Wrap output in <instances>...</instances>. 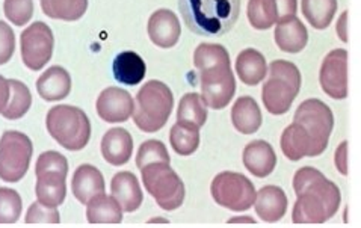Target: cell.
I'll use <instances>...</instances> for the list:
<instances>
[{"label": "cell", "instance_id": "26", "mask_svg": "<svg viewBox=\"0 0 361 228\" xmlns=\"http://www.w3.org/2000/svg\"><path fill=\"white\" fill-rule=\"evenodd\" d=\"M281 150L283 155L293 162L301 160L305 156L313 157L312 139L298 123H293L284 128L281 135Z\"/></svg>", "mask_w": 361, "mask_h": 228}, {"label": "cell", "instance_id": "10", "mask_svg": "<svg viewBox=\"0 0 361 228\" xmlns=\"http://www.w3.org/2000/svg\"><path fill=\"white\" fill-rule=\"evenodd\" d=\"M201 99L212 109H224L236 92L235 74L230 64H221L200 71Z\"/></svg>", "mask_w": 361, "mask_h": 228}, {"label": "cell", "instance_id": "16", "mask_svg": "<svg viewBox=\"0 0 361 228\" xmlns=\"http://www.w3.org/2000/svg\"><path fill=\"white\" fill-rule=\"evenodd\" d=\"M243 165L259 179L268 177L277 165V155L267 140H252L243 150Z\"/></svg>", "mask_w": 361, "mask_h": 228}, {"label": "cell", "instance_id": "32", "mask_svg": "<svg viewBox=\"0 0 361 228\" xmlns=\"http://www.w3.org/2000/svg\"><path fill=\"white\" fill-rule=\"evenodd\" d=\"M169 143L180 156L194 155L200 145V128L176 123L169 132Z\"/></svg>", "mask_w": 361, "mask_h": 228}, {"label": "cell", "instance_id": "7", "mask_svg": "<svg viewBox=\"0 0 361 228\" xmlns=\"http://www.w3.org/2000/svg\"><path fill=\"white\" fill-rule=\"evenodd\" d=\"M32 140L17 130H8L0 138V179L17 183L26 176L30 165Z\"/></svg>", "mask_w": 361, "mask_h": 228}, {"label": "cell", "instance_id": "44", "mask_svg": "<svg viewBox=\"0 0 361 228\" xmlns=\"http://www.w3.org/2000/svg\"><path fill=\"white\" fill-rule=\"evenodd\" d=\"M337 35L343 42L348 41V11H345L337 21Z\"/></svg>", "mask_w": 361, "mask_h": 228}, {"label": "cell", "instance_id": "36", "mask_svg": "<svg viewBox=\"0 0 361 228\" xmlns=\"http://www.w3.org/2000/svg\"><path fill=\"white\" fill-rule=\"evenodd\" d=\"M21 198L18 192L0 188V224H16L21 215Z\"/></svg>", "mask_w": 361, "mask_h": 228}, {"label": "cell", "instance_id": "2", "mask_svg": "<svg viewBox=\"0 0 361 228\" xmlns=\"http://www.w3.org/2000/svg\"><path fill=\"white\" fill-rule=\"evenodd\" d=\"M186 26L201 37H221L236 25L240 0H178Z\"/></svg>", "mask_w": 361, "mask_h": 228}, {"label": "cell", "instance_id": "3", "mask_svg": "<svg viewBox=\"0 0 361 228\" xmlns=\"http://www.w3.org/2000/svg\"><path fill=\"white\" fill-rule=\"evenodd\" d=\"M173 106L171 90L164 82L148 80L136 95L133 121L142 132L154 133L168 123Z\"/></svg>", "mask_w": 361, "mask_h": 228}, {"label": "cell", "instance_id": "37", "mask_svg": "<svg viewBox=\"0 0 361 228\" xmlns=\"http://www.w3.org/2000/svg\"><path fill=\"white\" fill-rule=\"evenodd\" d=\"M4 11L6 18L14 26H25L34 16L32 0H5Z\"/></svg>", "mask_w": 361, "mask_h": 228}, {"label": "cell", "instance_id": "22", "mask_svg": "<svg viewBox=\"0 0 361 228\" xmlns=\"http://www.w3.org/2000/svg\"><path fill=\"white\" fill-rule=\"evenodd\" d=\"M274 37L280 50L286 53H300L307 46L309 32L298 17H292L277 23Z\"/></svg>", "mask_w": 361, "mask_h": 228}, {"label": "cell", "instance_id": "17", "mask_svg": "<svg viewBox=\"0 0 361 228\" xmlns=\"http://www.w3.org/2000/svg\"><path fill=\"white\" fill-rule=\"evenodd\" d=\"M37 91L42 100L58 102L67 99L71 91V78L66 68L53 65L37 80Z\"/></svg>", "mask_w": 361, "mask_h": 228}, {"label": "cell", "instance_id": "42", "mask_svg": "<svg viewBox=\"0 0 361 228\" xmlns=\"http://www.w3.org/2000/svg\"><path fill=\"white\" fill-rule=\"evenodd\" d=\"M336 167L342 176L348 174V143H342L336 150Z\"/></svg>", "mask_w": 361, "mask_h": 228}, {"label": "cell", "instance_id": "12", "mask_svg": "<svg viewBox=\"0 0 361 228\" xmlns=\"http://www.w3.org/2000/svg\"><path fill=\"white\" fill-rule=\"evenodd\" d=\"M319 82L326 95L334 100H343L348 95V52L336 49L325 56Z\"/></svg>", "mask_w": 361, "mask_h": 228}, {"label": "cell", "instance_id": "18", "mask_svg": "<svg viewBox=\"0 0 361 228\" xmlns=\"http://www.w3.org/2000/svg\"><path fill=\"white\" fill-rule=\"evenodd\" d=\"M114 198L120 203L123 212H135L141 208L144 195L140 183L132 172H116L111 181Z\"/></svg>", "mask_w": 361, "mask_h": 228}, {"label": "cell", "instance_id": "8", "mask_svg": "<svg viewBox=\"0 0 361 228\" xmlns=\"http://www.w3.org/2000/svg\"><path fill=\"white\" fill-rule=\"evenodd\" d=\"M212 197L221 208L235 212L248 210L256 201V188L243 174L224 171L212 181Z\"/></svg>", "mask_w": 361, "mask_h": 228}, {"label": "cell", "instance_id": "41", "mask_svg": "<svg viewBox=\"0 0 361 228\" xmlns=\"http://www.w3.org/2000/svg\"><path fill=\"white\" fill-rule=\"evenodd\" d=\"M277 5V23L286 21L292 17H296V11H298V0H275Z\"/></svg>", "mask_w": 361, "mask_h": 228}, {"label": "cell", "instance_id": "33", "mask_svg": "<svg viewBox=\"0 0 361 228\" xmlns=\"http://www.w3.org/2000/svg\"><path fill=\"white\" fill-rule=\"evenodd\" d=\"M248 20L254 29L267 30L277 23V5L275 0H250Z\"/></svg>", "mask_w": 361, "mask_h": 228}, {"label": "cell", "instance_id": "39", "mask_svg": "<svg viewBox=\"0 0 361 228\" xmlns=\"http://www.w3.org/2000/svg\"><path fill=\"white\" fill-rule=\"evenodd\" d=\"M46 171H59L68 174V162L58 151H46L37 160L35 174Z\"/></svg>", "mask_w": 361, "mask_h": 228}, {"label": "cell", "instance_id": "27", "mask_svg": "<svg viewBox=\"0 0 361 228\" xmlns=\"http://www.w3.org/2000/svg\"><path fill=\"white\" fill-rule=\"evenodd\" d=\"M87 220L90 224H120L123 209L120 203L109 195H95L87 203Z\"/></svg>", "mask_w": 361, "mask_h": 228}, {"label": "cell", "instance_id": "29", "mask_svg": "<svg viewBox=\"0 0 361 228\" xmlns=\"http://www.w3.org/2000/svg\"><path fill=\"white\" fill-rule=\"evenodd\" d=\"M42 13L63 21H76L87 13L88 0H41Z\"/></svg>", "mask_w": 361, "mask_h": 228}, {"label": "cell", "instance_id": "23", "mask_svg": "<svg viewBox=\"0 0 361 228\" xmlns=\"http://www.w3.org/2000/svg\"><path fill=\"white\" fill-rule=\"evenodd\" d=\"M231 123L243 135L256 133L262 126V112L256 100L250 95L240 97L231 107Z\"/></svg>", "mask_w": 361, "mask_h": 228}, {"label": "cell", "instance_id": "24", "mask_svg": "<svg viewBox=\"0 0 361 228\" xmlns=\"http://www.w3.org/2000/svg\"><path fill=\"white\" fill-rule=\"evenodd\" d=\"M114 78L118 83L135 86L141 83L145 78V62L135 52H123L116 55L112 64Z\"/></svg>", "mask_w": 361, "mask_h": 228}, {"label": "cell", "instance_id": "4", "mask_svg": "<svg viewBox=\"0 0 361 228\" xmlns=\"http://www.w3.org/2000/svg\"><path fill=\"white\" fill-rule=\"evenodd\" d=\"M301 90V73L289 61H274L269 65V78L262 90V100L268 112L283 115L290 111Z\"/></svg>", "mask_w": 361, "mask_h": 228}, {"label": "cell", "instance_id": "13", "mask_svg": "<svg viewBox=\"0 0 361 228\" xmlns=\"http://www.w3.org/2000/svg\"><path fill=\"white\" fill-rule=\"evenodd\" d=\"M95 109L106 123H124L132 116L135 102L126 90L111 86L100 92Z\"/></svg>", "mask_w": 361, "mask_h": 228}, {"label": "cell", "instance_id": "11", "mask_svg": "<svg viewBox=\"0 0 361 228\" xmlns=\"http://www.w3.org/2000/svg\"><path fill=\"white\" fill-rule=\"evenodd\" d=\"M53 44H55L53 32L44 21H35L34 25L26 28L20 37L21 59L26 67L32 71H38L47 65L53 55Z\"/></svg>", "mask_w": 361, "mask_h": 228}, {"label": "cell", "instance_id": "6", "mask_svg": "<svg viewBox=\"0 0 361 228\" xmlns=\"http://www.w3.org/2000/svg\"><path fill=\"white\" fill-rule=\"evenodd\" d=\"M142 183L164 210H176L185 201V184L178 174L164 162H156L141 169Z\"/></svg>", "mask_w": 361, "mask_h": 228}, {"label": "cell", "instance_id": "35", "mask_svg": "<svg viewBox=\"0 0 361 228\" xmlns=\"http://www.w3.org/2000/svg\"><path fill=\"white\" fill-rule=\"evenodd\" d=\"M156 162H164V164H169V155L168 150L164 145V143L156 139L145 140L141 144L140 150L136 155V167L142 169L144 167L156 164Z\"/></svg>", "mask_w": 361, "mask_h": 228}, {"label": "cell", "instance_id": "1", "mask_svg": "<svg viewBox=\"0 0 361 228\" xmlns=\"http://www.w3.org/2000/svg\"><path fill=\"white\" fill-rule=\"evenodd\" d=\"M293 189L298 197L292 213L295 224H324L341 208V189L313 167L296 171Z\"/></svg>", "mask_w": 361, "mask_h": 228}, {"label": "cell", "instance_id": "21", "mask_svg": "<svg viewBox=\"0 0 361 228\" xmlns=\"http://www.w3.org/2000/svg\"><path fill=\"white\" fill-rule=\"evenodd\" d=\"M71 189L79 203L87 204L95 195L104 193V179L95 167L80 165L74 171Z\"/></svg>", "mask_w": 361, "mask_h": 228}, {"label": "cell", "instance_id": "20", "mask_svg": "<svg viewBox=\"0 0 361 228\" xmlns=\"http://www.w3.org/2000/svg\"><path fill=\"white\" fill-rule=\"evenodd\" d=\"M256 213L264 222H277L280 221L286 210H288V197L279 186H264L256 195Z\"/></svg>", "mask_w": 361, "mask_h": 228}, {"label": "cell", "instance_id": "34", "mask_svg": "<svg viewBox=\"0 0 361 228\" xmlns=\"http://www.w3.org/2000/svg\"><path fill=\"white\" fill-rule=\"evenodd\" d=\"M194 64L198 71L215 67V65L221 64H230V55L226 50V47H222L219 44H207V42H203L200 44L194 53Z\"/></svg>", "mask_w": 361, "mask_h": 228}, {"label": "cell", "instance_id": "5", "mask_svg": "<svg viewBox=\"0 0 361 228\" xmlns=\"http://www.w3.org/2000/svg\"><path fill=\"white\" fill-rule=\"evenodd\" d=\"M46 126L50 136L70 151L83 150L90 143L91 123L79 107L70 104L51 107L46 116Z\"/></svg>", "mask_w": 361, "mask_h": 228}, {"label": "cell", "instance_id": "30", "mask_svg": "<svg viewBox=\"0 0 361 228\" xmlns=\"http://www.w3.org/2000/svg\"><path fill=\"white\" fill-rule=\"evenodd\" d=\"M302 14L314 28L324 30L331 25L337 11V0H302Z\"/></svg>", "mask_w": 361, "mask_h": 228}, {"label": "cell", "instance_id": "28", "mask_svg": "<svg viewBox=\"0 0 361 228\" xmlns=\"http://www.w3.org/2000/svg\"><path fill=\"white\" fill-rule=\"evenodd\" d=\"M207 121V106L201 95L189 92L182 97L177 109V123L188 127L201 128Z\"/></svg>", "mask_w": 361, "mask_h": 228}, {"label": "cell", "instance_id": "9", "mask_svg": "<svg viewBox=\"0 0 361 228\" xmlns=\"http://www.w3.org/2000/svg\"><path fill=\"white\" fill-rule=\"evenodd\" d=\"M295 121L304 127L313 144V157L322 155L328 147V140L333 132L334 116L328 104L317 99L302 102L293 116Z\"/></svg>", "mask_w": 361, "mask_h": 228}, {"label": "cell", "instance_id": "15", "mask_svg": "<svg viewBox=\"0 0 361 228\" xmlns=\"http://www.w3.org/2000/svg\"><path fill=\"white\" fill-rule=\"evenodd\" d=\"M133 153V139L126 128L114 127L102 139V155L114 167H121L129 162Z\"/></svg>", "mask_w": 361, "mask_h": 228}, {"label": "cell", "instance_id": "31", "mask_svg": "<svg viewBox=\"0 0 361 228\" xmlns=\"http://www.w3.org/2000/svg\"><path fill=\"white\" fill-rule=\"evenodd\" d=\"M9 83V99L2 111V115L6 119H18L25 116L30 109L32 94L27 86L16 79H8Z\"/></svg>", "mask_w": 361, "mask_h": 228}, {"label": "cell", "instance_id": "45", "mask_svg": "<svg viewBox=\"0 0 361 228\" xmlns=\"http://www.w3.org/2000/svg\"><path fill=\"white\" fill-rule=\"evenodd\" d=\"M238 222H250V224H254V220H251L250 216H245V218H231L228 221V224H238Z\"/></svg>", "mask_w": 361, "mask_h": 228}, {"label": "cell", "instance_id": "40", "mask_svg": "<svg viewBox=\"0 0 361 228\" xmlns=\"http://www.w3.org/2000/svg\"><path fill=\"white\" fill-rule=\"evenodd\" d=\"M16 50L14 30L0 20V65L9 62Z\"/></svg>", "mask_w": 361, "mask_h": 228}, {"label": "cell", "instance_id": "25", "mask_svg": "<svg viewBox=\"0 0 361 228\" xmlns=\"http://www.w3.org/2000/svg\"><path fill=\"white\" fill-rule=\"evenodd\" d=\"M236 73L247 86H256L268 74V64L260 52L247 49L239 53L236 59Z\"/></svg>", "mask_w": 361, "mask_h": 228}, {"label": "cell", "instance_id": "14", "mask_svg": "<svg viewBox=\"0 0 361 228\" xmlns=\"http://www.w3.org/2000/svg\"><path fill=\"white\" fill-rule=\"evenodd\" d=\"M148 37L157 47L169 49L177 44L182 26L177 16L169 9H157L148 20Z\"/></svg>", "mask_w": 361, "mask_h": 228}, {"label": "cell", "instance_id": "38", "mask_svg": "<svg viewBox=\"0 0 361 228\" xmlns=\"http://www.w3.org/2000/svg\"><path fill=\"white\" fill-rule=\"evenodd\" d=\"M25 221L26 224H59L61 215L56 208H49L37 201L29 208Z\"/></svg>", "mask_w": 361, "mask_h": 228}, {"label": "cell", "instance_id": "19", "mask_svg": "<svg viewBox=\"0 0 361 228\" xmlns=\"http://www.w3.org/2000/svg\"><path fill=\"white\" fill-rule=\"evenodd\" d=\"M67 172L46 171L37 174V198L49 208H58L67 195Z\"/></svg>", "mask_w": 361, "mask_h": 228}, {"label": "cell", "instance_id": "43", "mask_svg": "<svg viewBox=\"0 0 361 228\" xmlns=\"http://www.w3.org/2000/svg\"><path fill=\"white\" fill-rule=\"evenodd\" d=\"M9 99V83L8 79L0 76V114L5 109V106Z\"/></svg>", "mask_w": 361, "mask_h": 228}]
</instances>
